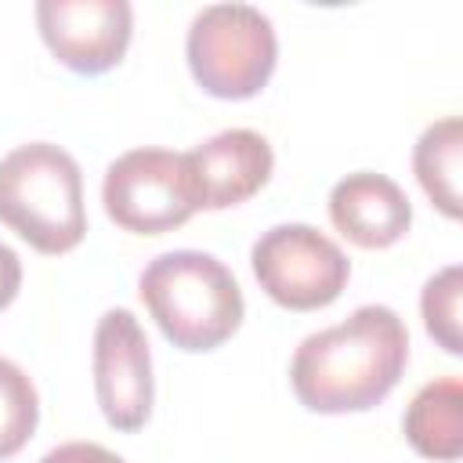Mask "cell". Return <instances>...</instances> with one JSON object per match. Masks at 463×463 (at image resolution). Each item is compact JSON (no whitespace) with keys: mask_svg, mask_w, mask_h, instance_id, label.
<instances>
[{"mask_svg":"<svg viewBox=\"0 0 463 463\" xmlns=\"http://www.w3.org/2000/svg\"><path fill=\"white\" fill-rule=\"evenodd\" d=\"M405 438L409 445L427 456L452 463L463 452V383L459 376L430 380L416 391V398L405 409Z\"/></svg>","mask_w":463,"mask_h":463,"instance_id":"obj_11","label":"cell"},{"mask_svg":"<svg viewBox=\"0 0 463 463\" xmlns=\"http://www.w3.org/2000/svg\"><path fill=\"white\" fill-rule=\"evenodd\" d=\"M459 293H463V268L449 264L438 275L427 279L420 293L423 326L434 336V344L445 354H463V333H459Z\"/></svg>","mask_w":463,"mask_h":463,"instance_id":"obj_14","label":"cell"},{"mask_svg":"<svg viewBox=\"0 0 463 463\" xmlns=\"http://www.w3.org/2000/svg\"><path fill=\"white\" fill-rule=\"evenodd\" d=\"M405 362V322L383 304H362L340 326L300 340L289 362V383L297 402L311 412H365L398 387Z\"/></svg>","mask_w":463,"mask_h":463,"instance_id":"obj_1","label":"cell"},{"mask_svg":"<svg viewBox=\"0 0 463 463\" xmlns=\"http://www.w3.org/2000/svg\"><path fill=\"white\" fill-rule=\"evenodd\" d=\"M459 163H463V119L445 116L430 123L416 148H412V170L427 199L449 217L459 221L463 203H459Z\"/></svg>","mask_w":463,"mask_h":463,"instance_id":"obj_12","label":"cell"},{"mask_svg":"<svg viewBox=\"0 0 463 463\" xmlns=\"http://www.w3.org/2000/svg\"><path fill=\"white\" fill-rule=\"evenodd\" d=\"M40 423V394L22 365L0 358V459L25 449Z\"/></svg>","mask_w":463,"mask_h":463,"instance_id":"obj_13","label":"cell"},{"mask_svg":"<svg viewBox=\"0 0 463 463\" xmlns=\"http://www.w3.org/2000/svg\"><path fill=\"white\" fill-rule=\"evenodd\" d=\"M18 289H22V260L11 246L0 242V311L18 297Z\"/></svg>","mask_w":463,"mask_h":463,"instance_id":"obj_16","label":"cell"},{"mask_svg":"<svg viewBox=\"0 0 463 463\" xmlns=\"http://www.w3.org/2000/svg\"><path fill=\"white\" fill-rule=\"evenodd\" d=\"M329 221L333 228L362 250L394 246L412 224V203L398 181L358 170L333 184L329 192Z\"/></svg>","mask_w":463,"mask_h":463,"instance_id":"obj_10","label":"cell"},{"mask_svg":"<svg viewBox=\"0 0 463 463\" xmlns=\"http://www.w3.org/2000/svg\"><path fill=\"white\" fill-rule=\"evenodd\" d=\"M40 463H127V459L94 441H65L58 449H51Z\"/></svg>","mask_w":463,"mask_h":463,"instance_id":"obj_15","label":"cell"},{"mask_svg":"<svg viewBox=\"0 0 463 463\" xmlns=\"http://www.w3.org/2000/svg\"><path fill=\"white\" fill-rule=\"evenodd\" d=\"M36 25L65 69L101 76L116 69L130 47L134 11L127 0H40Z\"/></svg>","mask_w":463,"mask_h":463,"instance_id":"obj_8","label":"cell"},{"mask_svg":"<svg viewBox=\"0 0 463 463\" xmlns=\"http://www.w3.org/2000/svg\"><path fill=\"white\" fill-rule=\"evenodd\" d=\"M101 203L109 221L134 235L174 232L203 210L184 152L170 148H130L112 159L101 181Z\"/></svg>","mask_w":463,"mask_h":463,"instance_id":"obj_5","label":"cell"},{"mask_svg":"<svg viewBox=\"0 0 463 463\" xmlns=\"http://www.w3.org/2000/svg\"><path fill=\"white\" fill-rule=\"evenodd\" d=\"M184 58L206 94L246 101L268 87L279 61V40L260 7L210 4L188 25Z\"/></svg>","mask_w":463,"mask_h":463,"instance_id":"obj_4","label":"cell"},{"mask_svg":"<svg viewBox=\"0 0 463 463\" xmlns=\"http://www.w3.org/2000/svg\"><path fill=\"white\" fill-rule=\"evenodd\" d=\"M184 159L192 166L203 210H228V206L246 203L268 184L275 170V152L268 137L246 127L213 134L210 141L184 152Z\"/></svg>","mask_w":463,"mask_h":463,"instance_id":"obj_9","label":"cell"},{"mask_svg":"<svg viewBox=\"0 0 463 463\" xmlns=\"http://www.w3.org/2000/svg\"><path fill=\"white\" fill-rule=\"evenodd\" d=\"M260 289L289 311H318L333 304L351 279L344 250L311 224H275L250 250Z\"/></svg>","mask_w":463,"mask_h":463,"instance_id":"obj_6","label":"cell"},{"mask_svg":"<svg viewBox=\"0 0 463 463\" xmlns=\"http://www.w3.org/2000/svg\"><path fill=\"white\" fill-rule=\"evenodd\" d=\"M137 293L181 351H213L242 326L246 304L224 260L203 250H170L145 264Z\"/></svg>","mask_w":463,"mask_h":463,"instance_id":"obj_2","label":"cell"},{"mask_svg":"<svg viewBox=\"0 0 463 463\" xmlns=\"http://www.w3.org/2000/svg\"><path fill=\"white\" fill-rule=\"evenodd\" d=\"M0 221L36 253L76 250L87 235L80 163L51 141L11 148L0 159Z\"/></svg>","mask_w":463,"mask_h":463,"instance_id":"obj_3","label":"cell"},{"mask_svg":"<svg viewBox=\"0 0 463 463\" xmlns=\"http://www.w3.org/2000/svg\"><path fill=\"white\" fill-rule=\"evenodd\" d=\"M94 394L109 427L134 434L152 416V354L141 322L112 307L94 329Z\"/></svg>","mask_w":463,"mask_h":463,"instance_id":"obj_7","label":"cell"}]
</instances>
